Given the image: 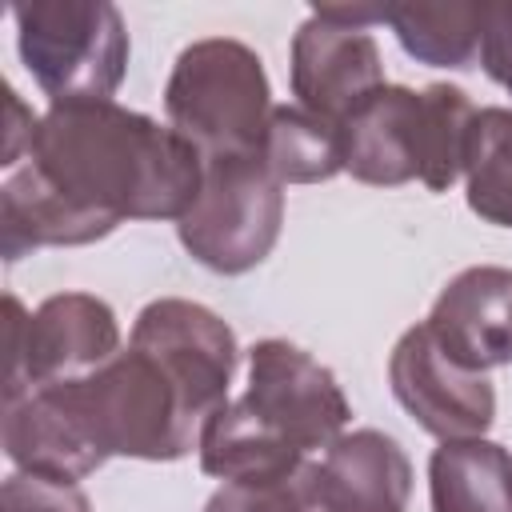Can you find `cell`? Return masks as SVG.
<instances>
[{
    "mask_svg": "<svg viewBox=\"0 0 512 512\" xmlns=\"http://www.w3.org/2000/svg\"><path fill=\"white\" fill-rule=\"evenodd\" d=\"M204 416L172 372L128 344L88 376L44 384L4 404V452L20 472L76 484L112 456L180 460L200 444Z\"/></svg>",
    "mask_w": 512,
    "mask_h": 512,
    "instance_id": "1",
    "label": "cell"
},
{
    "mask_svg": "<svg viewBox=\"0 0 512 512\" xmlns=\"http://www.w3.org/2000/svg\"><path fill=\"white\" fill-rule=\"evenodd\" d=\"M28 164L80 212L124 220H180L204 184V152L176 128L116 100L48 104Z\"/></svg>",
    "mask_w": 512,
    "mask_h": 512,
    "instance_id": "2",
    "label": "cell"
},
{
    "mask_svg": "<svg viewBox=\"0 0 512 512\" xmlns=\"http://www.w3.org/2000/svg\"><path fill=\"white\" fill-rule=\"evenodd\" d=\"M472 120L476 108L456 84L420 92L384 84L340 124L344 172L376 188L420 180L428 192H444L464 176Z\"/></svg>",
    "mask_w": 512,
    "mask_h": 512,
    "instance_id": "3",
    "label": "cell"
},
{
    "mask_svg": "<svg viewBox=\"0 0 512 512\" xmlns=\"http://www.w3.org/2000/svg\"><path fill=\"white\" fill-rule=\"evenodd\" d=\"M272 92L260 56L240 40H196L176 56L164 88L168 128L192 140L204 160L212 156H260Z\"/></svg>",
    "mask_w": 512,
    "mask_h": 512,
    "instance_id": "4",
    "label": "cell"
},
{
    "mask_svg": "<svg viewBox=\"0 0 512 512\" xmlns=\"http://www.w3.org/2000/svg\"><path fill=\"white\" fill-rule=\"evenodd\" d=\"M24 68L52 104L112 100L128 72V28L104 0H28L12 8Z\"/></svg>",
    "mask_w": 512,
    "mask_h": 512,
    "instance_id": "5",
    "label": "cell"
},
{
    "mask_svg": "<svg viewBox=\"0 0 512 512\" xmlns=\"http://www.w3.org/2000/svg\"><path fill=\"white\" fill-rule=\"evenodd\" d=\"M284 184L260 156H212L204 160V184L196 204L176 220L180 244L212 272L240 276L256 268L280 236Z\"/></svg>",
    "mask_w": 512,
    "mask_h": 512,
    "instance_id": "6",
    "label": "cell"
},
{
    "mask_svg": "<svg viewBox=\"0 0 512 512\" xmlns=\"http://www.w3.org/2000/svg\"><path fill=\"white\" fill-rule=\"evenodd\" d=\"M4 404L32 388L88 376L120 352L116 312L88 292L48 296L36 312H24L16 296H4Z\"/></svg>",
    "mask_w": 512,
    "mask_h": 512,
    "instance_id": "7",
    "label": "cell"
},
{
    "mask_svg": "<svg viewBox=\"0 0 512 512\" xmlns=\"http://www.w3.org/2000/svg\"><path fill=\"white\" fill-rule=\"evenodd\" d=\"M240 400L304 456L344 436L352 416L336 376L288 340H260L248 352V392Z\"/></svg>",
    "mask_w": 512,
    "mask_h": 512,
    "instance_id": "8",
    "label": "cell"
},
{
    "mask_svg": "<svg viewBox=\"0 0 512 512\" xmlns=\"http://www.w3.org/2000/svg\"><path fill=\"white\" fill-rule=\"evenodd\" d=\"M392 396L400 408L440 440L484 436L496 420V392L480 372L460 368L440 352L424 324L408 328L388 360Z\"/></svg>",
    "mask_w": 512,
    "mask_h": 512,
    "instance_id": "9",
    "label": "cell"
},
{
    "mask_svg": "<svg viewBox=\"0 0 512 512\" xmlns=\"http://www.w3.org/2000/svg\"><path fill=\"white\" fill-rule=\"evenodd\" d=\"M132 344L152 352L172 372V380L184 388V396L204 416V424L216 408L228 404V384L240 360V344L236 332L212 308L176 296L152 300L132 324Z\"/></svg>",
    "mask_w": 512,
    "mask_h": 512,
    "instance_id": "10",
    "label": "cell"
},
{
    "mask_svg": "<svg viewBox=\"0 0 512 512\" xmlns=\"http://www.w3.org/2000/svg\"><path fill=\"white\" fill-rule=\"evenodd\" d=\"M384 88L380 48L364 28H344L312 12L292 36V96L328 124H344Z\"/></svg>",
    "mask_w": 512,
    "mask_h": 512,
    "instance_id": "11",
    "label": "cell"
},
{
    "mask_svg": "<svg viewBox=\"0 0 512 512\" xmlns=\"http://www.w3.org/2000/svg\"><path fill=\"white\" fill-rule=\"evenodd\" d=\"M424 328L468 372L512 364V268L476 264L444 284Z\"/></svg>",
    "mask_w": 512,
    "mask_h": 512,
    "instance_id": "12",
    "label": "cell"
},
{
    "mask_svg": "<svg viewBox=\"0 0 512 512\" xmlns=\"http://www.w3.org/2000/svg\"><path fill=\"white\" fill-rule=\"evenodd\" d=\"M408 492L412 464L376 428L344 432L312 460V512H404Z\"/></svg>",
    "mask_w": 512,
    "mask_h": 512,
    "instance_id": "13",
    "label": "cell"
},
{
    "mask_svg": "<svg viewBox=\"0 0 512 512\" xmlns=\"http://www.w3.org/2000/svg\"><path fill=\"white\" fill-rule=\"evenodd\" d=\"M108 232L112 224L72 208L32 164L8 172L0 188V252L8 264L48 244H92Z\"/></svg>",
    "mask_w": 512,
    "mask_h": 512,
    "instance_id": "14",
    "label": "cell"
},
{
    "mask_svg": "<svg viewBox=\"0 0 512 512\" xmlns=\"http://www.w3.org/2000/svg\"><path fill=\"white\" fill-rule=\"evenodd\" d=\"M200 468L216 480H284L308 464L300 448L276 436L244 400H228L200 428Z\"/></svg>",
    "mask_w": 512,
    "mask_h": 512,
    "instance_id": "15",
    "label": "cell"
},
{
    "mask_svg": "<svg viewBox=\"0 0 512 512\" xmlns=\"http://www.w3.org/2000/svg\"><path fill=\"white\" fill-rule=\"evenodd\" d=\"M432 512H512V456L484 440H440L428 460Z\"/></svg>",
    "mask_w": 512,
    "mask_h": 512,
    "instance_id": "16",
    "label": "cell"
},
{
    "mask_svg": "<svg viewBox=\"0 0 512 512\" xmlns=\"http://www.w3.org/2000/svg\"><path fill=\"white\" fill-rule=\"evenodd\" d=\"M260 160L280 184H316L344 172L340 128L300 104H276Z\"/></svg>",
    "mask_w": 512,
    "mask_h": 512,
    "instance_id": "17",
    "label": "cell"
},
{
    "mask_svg": "<svg viewBox=\"0 0 512 512\" xmlns=\"http://www.w3.org/2000/svg\"><path fill=\"white\" fill-rule=\"evenodd\" d=\"M484 4H396L388 24L400 48L432 68H472L480 52Z\"/></svg>",
    "mask_w": 512,
    "mask_h": 512,
    "instance_id": "18",
    "label": "cell"
},
{
    "mask_svg": "<svg viewBox=\"0 0 512 512\" xmlns=\"http://www.w3.org/2000/svg\"><path fill=\"white\" fill-rule=\"evenodd\" d=\"M468 208L500 228H512V112L480 108L464 156Z\"/></svg>",
    "mask_w": 512,
    "mask_h": 512,
    "instance_id": "19",
    "label": "cell"
},
{
    "mask_svg": "<svg viewBox=\"0 0 512 512\" xmlns=\"http://www.w3.org/2000/svg\"><path fill=\"white\" fill-rule=\"evenodd\" d=\"M204 512H312V460L284 480H224Z\"/></svg>",
    "mask_w": 512,
    "mask_h": 512,
    "instance_id": "20",
    "label": "cell"
},
{
    "mask_svg": "<svg viewBox=\"0 0 512 512\" xmlns=\"http://www.w3.org/2000/svg\"><path fill=\"white\" fill-rule=\"evenodd\" d=\"M0 512H92L76 484H60L32 472H12L0 488Z\"/></svg>",
    "mask_w": 512,
    "mask_h": 512,
    "instance_id": "21",
    "label": "cell"
},
{
    "mask_svg": "<svg viewBox=\"0 0 512 512\" xmlns=\"http://www.w3.org/2000/svg\"><path fill=\"white\" fill-rule=\"evenodd\" d=\"M480 68L512 96V4H484L480 20Z\"/></svg>",
    "mask_w": 512,
    "mask_h": 512,
    "instance_id": "22",
    "label": "cell"
},
{
    "mask_svg": "<svg viewBox=\"0 0 512 512\" xmlns=\"http://www.w3.org/2000/svg\"><path fill=\"white\" fill-rule=\"evenodd\" d=\"M36 124H40V116H32V108L16 96V88L4 84V152H0V164H4L8 172H12L16 160L32 148Z\"/></svg>",
    "mask_w": 512,
    "mask_h": 512,
    "instance_id": "23",
    "label": "cell"
}]
</instances>
